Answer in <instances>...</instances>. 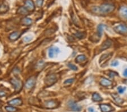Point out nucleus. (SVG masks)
<instances>
[{
	"mask_svg": "<svg viewBox=\"0 0 127 112\" xmlns=\"http://www.w3.org/2000/svg\"><path fill=\"white\" fill-rule=\"evenodd\" d=\"M115 9V6L110 3L103 4L99 8V12L102 14H107L111 12Z\"/></svg>",
	"mask_w": 127,
	"mask_h": 112,
	"instance_id": "1",
	"label": "nucleus"
},
{
	"mask_svg": "<svg viewBox=\"0 0 127 112\" xmlns=\"http://www.w3.org/2000/svg\"><path fill=\"white\" fill-rule=\"evenodd\" d=\"M11 84L13 86L15 91L16 92H19L22 88L23 87V83L21 80L18 78H12L10 80Z\"/></svg>",
	"mask_w": 127,
	"mask_h": 112,
	"instance_id": "2",
	"label": "nucleus"
},
{
	"mask_svg": "<svg viewBox=\"0 0 127 112\" xmlns=\"http://www.w3.org/2000/svg\"><path fill=\"white\" fill-rule=\"evenodd\" d=\"M113 29L115 32L119 34H127V25L124 23H120L114 25Z\"/></svg>",
	"mask_w": 127,
	"mask_h": 112,
	"instance_id": "3",
	"label": "nucleus"
},
{
	"mask_svg": "<svg viewBox=\"0 0 127 112\" xmlns=\"http://www.w3.org/2000/svg\"><path fill=\"white\" fill-rule=\"evenodd\" d=\"M57 80H58V79H57L56 75L50 74L46 76L45 84L46 87H50V86H51L54 83H56Z\"/></svg>",
	"mask_w": 127,
	"mask_h": 112,
	"instance_id": "4",
	"label": "nucleus"
},
{
	"mask_svg": "<svg viewBox=\"0 0 127 112\" xmlns=\"http://www.w3.org/2000/svg\"><path fill=\"white\" fill-rule=\"evenodd\" d=\"M68 105L71 111L73 112H80L82 109L81 106L72 100L69 101L68 103Z\"/></svg>",
	"mask_w": 127,
	"mask_h": 112,
	"instance_id": "5",
	"label": "nucleus"
},
{
	"mask_svg": "<svg viewBox=\"0 0 127 112\" xmlns=\"http://www.w3.org/2000/svg\"><path fill=\"white\" fill-rule=\"evenodd\" d=\"M59 103L55 100H49L44 102V105L47 109H54L58 107Z\"/></svg>",
	"mask_w": 127,
	"mask_h": 112,
	"instance_id": "6",
	"label": "nucleus"
},
{
	"mask_svg": "<svg viewBox=\"0 0 127 112\" xmlns=\"http://www.w3.org/2000/svg\"><path fill=\"white\" fill-rule=\"evenodd\" d=\"M112 56H113V53H106V54L102 55L99 59V63H101L102 65H105L108 60H109L112 57Z\"/></svg>",
	"mask_w": 127,
	"mask_h": 112,
	"instance_id": "7",
	"label": "nucleus"
},
{
	"mask_svg": "<svg viewBox=\"0 0 127 112\" xmlns=\"http://www.w3.org/2000/svg\"><path fill=\"white\" fill-rule=\"evenodd\" d=\"M36 82V79L35 77L32 76L29 78L27 80L26 83L25 84V87L27 89H31L34 87Z\"/></svg>",
	"mask_w": 127,
	"mask_h": 112,
	"instance_id": "8",
	"label": "nucleus"
},
{
	"mask_svg": "<svg viewBox=\"0 0 127 112\" xmlns=\"http://www.w3.org/2000/svg\"><path fill=\"white\" fill-rule=\"evenodd\" d=\"M24 7L28 10V12H33L35 9V6L32 0H25Z\"/></svg>",
	"mask_w": 127,
	"mask_h": 112,
	"instance_id": "9",
	"label": "nucleus"
},
{
	"mask_svg": "<svg viewBox=\"0 0 127 112\" xmlns=\"http://www.w3.org/2000/svg\"><path fill=\"white\" fill-rule=\"evenodd\" d=\"M99 107L102 112H111L114 110V108L109 104H101L99 105Z\"/></svg>",
	"mask_w": 127,
	"mask_h": 112,
	"instance_id": "10",
	"label": "nucleus"
},
{
	"mask_svg": "<svg viewBox=\"0 0 127 112\" xmlns=\"http://www.w3.org/2000/svg\"><path fill=\"white\" fill-rule=\"evenodd\" d=\"M60 52V50L58 48L53 47L49 49V56L50 58H53L55 56L58 55Z\"/></svg>",
	"mask_w": 127,
	"mask_h": 112,
	"instance_id": "11",
	"label": "nucleus"
},
{
	"mask_svg": "<svg viewBox=\"0 0 127 112\" xmlns=\"http://www.w3.org/2000/svg\"><path fill=\"white\" fill-rule=\"evenodd\" d=\"M8 104L12 106H21L23 104V101L21 99L17 98L9 101Z\"/></svg>",
	"mask_w": 127,
	"mask_h": 112,
	"instance_id": "12",
	"label": "nucleus"
},
{
	"mask_svg": "<svg viewBox=\"0 0 127 112\" xmlns=\"http://www.w3.org/2000/svg\"><path fill=\"white\" fill-rule=\"evenodd\" d=\"M22 32L20 31H15V32H12V34H10V36H9V38L12 41H15V40H18V38L20 37L21 36Z\"/></svg>",
	"mask_w": 127,
	"mask_h": 112,
	"instance_id": "13",
	"label": "nucleus"
},
{
	"mask_svg": "<svg viewBox=\"0 0 127 112\" xmlns=\"http://www.w3.org/2000/svg\"><path fill=\"white\" fill-rule=\"evenodd\" d=\"M112 43H113V42H112L111 40L108 39V40H106V41L102 44V46H101V50H106V49H107L109 48L111 46Z\"/></svg>",
	"mask_w": 127,
	"mask_h": 112,
	"instance_id": "14",
	"label": "nucleus"
},
{
	"mask_svg": "<svg viewBox=\"0 0 127 112\" xmlns=\"http://www.w3.org/2000/svg\"><path fill=\"white\" fill-rule=\"evenodd\" d=\"M119 14L121 17L127 19V6L121 7L119 10Z\"/></svg>",
	"mask_w": 127,
	"mask_h": 112,
	"instance_id": "15",
	"label": "nucleus"
},
{
	"mask_svg": "<svg viewBox=\"0 0 127 112\" xmlns=\"http://www.w3.org/2000/svg\"><path fill=\"white\" fill-rule=\"evenodd\" d=\"M100 84L104 87H108L111 85L112 82L106 78H102L100 82Z\"/></svg>",
	"mask_w": 127,
	"mask_h": 112,
	"instance_id": "16",
	"label": "nucleus"
},
{
	"mask_svg": "<svg viewBox=\"0 0 127 112\" xmlns=\"http://www.w3.org/2000/svg\"><path fill=\"white\" fill-rule=\"evenodd\" d=\"M106 27V25H102V24L99 25L98 26V28H97V35H98L99 38H100L101 36H102L103 31H104V29Z\"/></svg>",
	"mask_w": 127,
	"mask_h": 112,
	"instance_id": "17",
	"label": "nucleus"
},
{
	"mask_svg": "<svg viewBox=\"0 0 127 112\" xmlns=\"http://www.w3.org/2000/svg\"><path fill=\"white\" fill-rule=\"evenodd\" d=\"M21 23L24 25H30L32 23V20L29 18L25 17L22 20Z\"/></svg>",
	"mask_w": 127,
	"mask_h": 112,
	"instance_id": "18",
	"label": "nucleus"
},
{
	"mask_svg": "<svg viewBox=\"0 0 127 112\" xmlns=\"http://www.w3.org/2000/svg\"><path fill=\"white\" fill-rule=\"evenodd\" d=\"M92 100L95 102H100L102 101V98L98 93H94L92 95Z\"/></svg>",
	"mask_w": 127,
	"mask_h": 112,
	"instance_id": "19",
	"label": "nucleus"
},
{
	"mask_svg": "<svg viewBox=\"0 0 127 112\" xmlns=\"http://www.w3.org/2000/svg\"><path fill=\"white\" fill-rule=\"evenodd\" d=\"M17 13L19 14H21V15H27V14H28V11L27 9L25 8V7H20L19 9L18 10Z\"/></svg>",
	"mask_w": 127,
	"mask_h": 112,
	"instance_id": "20",
	"label": "nucleus"
},
{
	"mask_svg": "<svg viewBox=\"0 0 127 112\" xmlns=\"http://www.w3.org/2000/svg\"><path fill=\"white\" fill-rule=\"evenodd\" d=\"M112 96H113V99L115 100V101L116 102H117L118 104H122L123 102V100L121 99L120 97H119L118 95H117L116 93H114V94H112Z\"/></svg>",
	"mask_w": 127,
	"mask_h": 112,
	"instance_id": "21",
	"label": "nucleus"
},
{
	"mask_svg": "<svg viewBox=\"0 0 127 112\" xmlns=\"http://www.w3.org/2000/svg\"><path fill=\"white\" fill-rule=\"evenodd\" d=\"M86 56L85 55H79L76 58V62L77 63H80V62L84 61L86 60Z\"/></svg>",
	"mask_w": 127,
	"mask_h": 112,
	"instance_id": "22",
	"label": "nucleus"
},
{
	"mask_svg": "<svg viewBox=\"0 0 127 112\" xmlns=\"http://www.w3.org/2000/svg\"><path fill=\"white\" fill-rule=\"evenodd\" d=\"M9 10V6L5 3H3L0 7V13H4Z\"/></svg>",
	"mask_w": 127,
	"mask_h": 112,
	"instance_id": "23",
	"label": "nucleus"
},
{
	"mask_svg": "<svg viewBox=\"0 0 127 112\" xmlns=\"http://www.w3.org/2000/svg\"><path fill=\"white\" fill-rule=\"evenodd\" d=\"M5 109L7 112H16L18 111L17 108L12 106H7L5 107Z\"/></svg>",
	"mask_w": 127,
	"mask_h": 112,
	"instance_id": "24",
	"label": "nucleus"
},
{
	"mask_svg": "<svg viewBox=\"0 0 127 112\" xmlns=\"http://www.w3.org/2000/svg\"><path fill=\"white\" fill-rule=\"evenodd\" d=\"M73 82H74V79H67L66 80V81H64V84H65V85H71L72 83H73Z\"/></svg>",
	"mask_w": 127,
	"mask_h": 112,
	"instance_id": "25",
	"label": "nucleus"
},
{
	"mask_svg": "<svg viewBox=\"0 0 127 112\" xmlns=\"http://www.w3.org/2000/svg\"><path fill=\"white\" fill-rule=\"evenodd\" d=\"M75 36L79 38H82L85 37V34L84 32H78L75 34Z\"/></svg>",
	"mask_w": 127,
	"mask_h": 112,
	"instance_id": "26",
	"label": "nucleus"
},
{
	"mask_svg": "<svg viewBox=\"0 0 127 112\" xmlns=\"http://www.w3.org/2000/svg\"><path fill=\"white\" fill-rule=\"evenodd\" d=\"M117 89L119 93H123L124 92V91L126 90V87H121V86H119V87H117Z\"/></svg>",
	"mask_w": 127,
	"mask_h": 112,
	"instance_id": "27",
	"label": "nucleus"
},
{
	"mask_svg": "<svg viewBox=\"0 0 127 112\" xmlns=\"http://www.w3.org/2000/svg\"><path fill=\"white\" fill-rule=\"evenodd\" d=\"M68 66H69V68H70L71 70H74V71L78 70V67L74 65H73V64H72V63L68 64Z\"/></svg>",
	"mask_w": 127,
	"mask_h": 112,
	"instance_id": "28",
	"label": "nucleus"
},
{
	"mask_svg": "<svg viewBox=\"0 0 127 112\" xmlns=\"http://www.w3.org/2000/svg\"><path fill=\"white\" fill-rule=\"evenodd\" d=\"M117 75H118L117 73L114 72V71H110L109 74H108V76H109L110 78H113V77L115 76H117Z\"/></svg>",
	"mask_w": 127,
	"mask_h": 112,
	"instance_id": "29",
	"label": "nucleus"
},
{
	"mask_svg": "<svg viewBox=\"0 0 127 112\" xmlns=\"http://www.w3.org/2000/svg\"><path fill=\"white\" fill-rule=\"evenodd\" d=\"M32 40V37H30V36H25V37L24 38V41L25 42H28L29 41Z\"/></svg>",
	"mask_w": 127,
	"mask_h": 112,
	"instance_id": "30",
	"label": "nucleus"
},
{
	"mask_svg": "<svg viewBox=\"0 0 127 112\" xmlns=\"http://www.w3.org/2000/svg\"><path fill=\"white\" fill-rule=\"evenodd\" d=\"M119 65V62L118 61H114L112 62L111 65L112 66H117V65Z\"/></svg>",
	"mask_w": 127,
	"mask_h": 112,
	"instance_id": "31",
	"label": "nucleus"
},
{
	"mask_svg": "<svg viewBox=\"0 0 127 112\" xmlns=\"http://www.w3.org/2000/svg\"><path fill=\"white\" fill-rule=\"evenodd\" d=\"M42 4H43V0H38L37 1V5H38V6L41 7Z\"/></svg>",
	"mask_w": 127,
	"mask_h": 112,
	"instance_id": "32",
	"label": "nucleus"
},
{
	"mask_svg": "<svg viewBox=\"0 0 127 112\" xmlns=\"http://www.w3.org/2000/svg\"><path fill=\"white\" fill-rule=\"evenodd\" d=\"M88 112H97L93 107H90L88 108Z\"/></svg>",
	"mask_w": 127,
	"mask_h": 112,
	"instance_id": "33",
	"label": "nucleus"
},
{
	"mask_svg": "<svg viewBox=\"0 0 127 112\" xmlns=\"http://www.w3.org/2000/svg\"><path fill=\"white\" fill-rule=\"evenodd\" d=\"M6 95V93L2 91H0V97H3Z\"/></svg>",
	"mask_w": 127,
	"mask_h": 112,
	"instance_id": "34",
	"label": "nucleus"
},
{
	"mask_svg": "<svg viewBox=\"0 0 127 112\" xmlns=\"http://www.w3.org/2000/svg\"><path fill=\"white\" fill-rule=\"evenodd\" d=\"M123 75L125 77H127V69H126L124 70V72H123Z\"/></svg>",
	"mask_w": 127,
	"mask_h": 112,
	"instance_id": "35",
	"label": "nucleus"
},
{
	"mask_svg": "<svg viewBox=\"0 0 127 112\" xmlns=\"http://www.w3.org/2000/svg\"><path fill=\"white\" fill-rule=\"evenodd\" d=\"M124 83H126V84H127V79L125 80L124 81Z\"/></svg>",
	"mask_w": 127,
	"mask_h": 112,
	"instance_id": "36",
	"label": "nucleus"
},
{
	"mask_svg": "<svg viewBox=\"0 0 127 112\" xmlns=\"http://www.w3.org/2000/svg\"><path fill=\"white\" fill-rule=\"evenodd\" d=\"M0 105H1V101H0Z\"/></svg>",
	"mask_w": 127,
	"mask_h": 112,
	"instance_id": "37",
	"label": "nucleus"
},
{
	"mask_svg": "<svg viewBox=\"0 0 127 112\" xmlns=\"http://www.w3.org/2000/svg\"><path fill=\"white\" fill-rule=\"evenodd\" d=\"M127 112V111H126V112Z\"/></svg>",
	"mask_w": 127,
	"mask_h": 112,
	"instance_id": "38",
	"label": "nucleus"
}]
</instances>
